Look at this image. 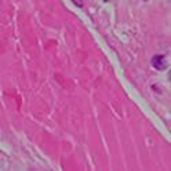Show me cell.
<instances>
[{"mask_svg":"<svg viewBox=\"0 0 171 171\" xmlns=\"http://www.w3.org/2000/svg\"><path fill=\"white\" fill-rule=\"evenodd\" d=\"M152 65H153L156 69H159V71H163V69L166 68L164 57H163V55H155V57L152 58Z\"/></svg>","mask_w":171,"mask_h":171,"instance_id":"6da1fadb","label":"cell"}]
</instances>
